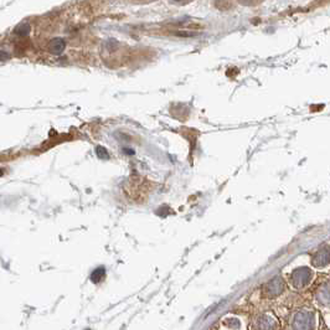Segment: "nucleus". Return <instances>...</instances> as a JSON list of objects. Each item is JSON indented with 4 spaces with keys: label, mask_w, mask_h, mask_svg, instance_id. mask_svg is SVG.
<instances>
[{
    "label": "nucleus",
    "mask_w": 330,
    "mask_h": 330,
    "mask_svg": "<svg viewBox=\"0 0 330 330\" xmlns=\"http://www.w3.org/2000/svg\"><path fill=\"white\" fill-rule=\"evenodd\" d=\"M252 330H278V323L271 314H259L252 322Z\"/></svg>",
    "instance_id": "3"
},
{
    "label": "nucleus",
    "mask_w": 330,
    "mask_h": 330,
    "mask_svg": "<svg viewBox=\"0 0 330 330\" xmlns=\"http://www.w3.org/2000/svg\"><path fill=\"white\" fill-rule=\"evenodd\" d=\"M291 330H314L316 329V314L309 309H299L294 312L289 322Z\"/></svg>",
    "instance_id": "1"
},
{
    "label": "nucleus",
    "mask_w": 330,
    "mask_h": 330,
    "mask_svg": "<svg viewBox=\"0 0 330 330\" xmlns=\"http://www.w3.org/2000/svg\"><path fill=\"white\" fill-rule=\"evenodd\" d=\"M105 277H106L105 267H98V268H96L95 271L91 273L90 278L93 283H100V282H102L103 279H105Z\"/></svg>",
    "instance_id": "7"
},
{
    "label": "nucleus",
    "mask_w": 330,
    "mask_h": 330,
    "mask_svg": "<svg viewBox=\"0 0 330 330\" xmlns=\"http://www.w3.org/2000/svg\"><path fill=\"white\" fill-rule=\"evenodd\" d=\"M66 47V42H65L64 39H54L50 41L49 44V51L54 55H60Z\"/></svg>",
    "instance_id": "6"
},
{
    "label": "nucleus",
    "mask_w": 330,
    "mask_h": 330,
    "mask_svg": "<svg viewBox=\"0 0 330 330\" xmlns=\"http://www.w3.org/2000/svg\"><path fill=\"white\" fill-rule=\"evenodd\" d=\"M97 155L101 159H108V158H110V154H108V152L103 147L97 148Z\"/></svg>",
    "instance_id": "9"
},
{
    "label": "nucleus",
    "mask_w": 330,
    "mask_h": 330,
    "mask_svg": "<svg viewBox=\"0 0 330 330\" xmlns=\"http://www.w3.org/2000/svg\"><path fill=\"white\" fill-rule=\"evenodd\" d=\"M317 299L321 304L323 306L330 307V286L329 284H324L322 288H319L318 293H317Z\"/></svg>",
    "instance_id": "5"
},
{
    "label": "nucleus",
    "mask_w": 330,
    "mask_h": 330,
    "mask_svg": "<svg viewBox=\"0 0 330 330\" xmlns=\"http://www.w3.org/2000/svg\"><path fill=\"white\" fill-rule=\"evenodd\" d=\"M311 278H312V273L309 272V269L299 268L296 269V271L292 273L291 282L292 284H293L294 288L301 289L303 288V287H306L307 284L311 282Z\"/></svg>",
    "instance_id": "4"
},
{
    "label": "nucleus",
    "mask_w": 330,
    "mask_h": 330,
    "mask_svg": "<svg viewBox=\"0 0 330 330\" xmlns=\"http://www.w3.org/2000/svg\"><path fill=\"white\" fill-rule=\"evenodd\" d=\"M228 321L230 322H227L226 326L230 327V328H233V327H235V328H238V327H240V322H238L237 319H228Z\"/></svg>",
    "instance_id": "10"
},
{
    "label": "nucleus",
    "mask_w": 330,
    "mask_h": 330,
    "mask_svg": "<svg viewBox=\"0 0 330 330\" xmlns=\"http://www.w3.org/2000/svg\"><path fill=\"white\" fill-rule=\"evenodd\" d=\"M284 289H286V283H284L283 279L281 277H276L272 281H269L268 283L264 284L263 288H262V293L266 298H276V297L283 293Z\"/></svg>",
    "instance_id": "2"
},
{
    "label": "nucleus",
    "mask_w": 330,
    "mask_h": 330,
    "mask_svg": "<svg viewBox=\"0 0 330 330\" xmlns=\"http://www.w3.org/2000/svg\"><path fill=\"white\" fill-rule=\"evenodd\" d=\"M15 32H16L17 35H20V36H26V35L30 32V25L21 24L20 26L16 27Z\"/></svg>",
    "instance_id": "8"
}]
</instances>
